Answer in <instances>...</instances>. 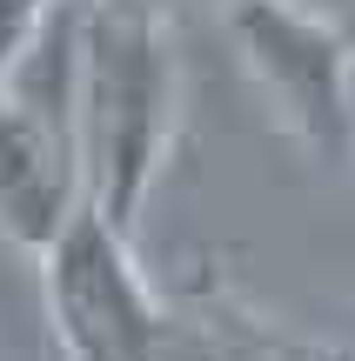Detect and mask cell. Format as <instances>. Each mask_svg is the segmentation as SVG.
Segmentation results:
<instances>
[{"instance_id": "obj_5", "label": "cell", "mask_w": 355, "mask_h": 361, "mask_svg": "<svg viewBox=\"0 0 355 361\" xmlns=\"http://www.w3.org/2000/svg\"><path fill=\"white\" fill-rule=\"evenodd\" d=\"M61 7H67V0H0V80L27 61V47L47 34V20Z\"/></svg>"}, {"instance_id": "obj_1", "label": "cell", "mask_w": 355, "mask_h": 361, "mask_svg": "<svg viewBox=\"0 0 355 361\" xmlns=\"http://www.w3.org/2000/svg\"><path fill=\"white\" fill-rule=\"evenodd\" d=\"M181 121V61L155 0H88L80 13L74 141L88 207L134 234Z\"/></svg>"}, {"instance_id": "obj_7", "label": "cell", "mask_w": 355, "mask_h": 361, "mask_svg": "<svg viewBox=\"0 0 355 361\" xmlns=\"http://www.w3.org/2000/svg\"><path fill=\"white\" fill-rule=\"evenodd\" d=\"M275 361H355V348H342V341H282Z\"/></svg>"}, {"instance_id": "obj_3", "label": "cell", "mask_w": 355, "mask_h": 361, "mask_svg": "<svg viewBox=\"0 0 355 361\" xmlns=\"http://www.w3.org/2000/svg\"><path fill=\"white\" fill-rule=\"evenodd\" d=\"M228 34H235V54L248 67L255 94L268 101L275 128L315 168L349 174L355 168V54L275 0H235Z\"/></svg>"}, {"instance_id": "obj_2", "label": "cell", "mask_w": 355, "mask_h": 361, "mask_svg": "<svg viewBox=\"0 0 355 361\" xmlns=\"http://www.w3.org/2000/svg\"><path fill=\"white\" fill-rule=\"evenodd\" d=\"M40 301L67 361H148L168 308L134 261V234H121L101 207H80L40 255Z\"/></svg>"}, {"instance_id": "obj_6", "label": "cell", "mask_w": 355, "mask_h": 361, "mask_svg": "<svg viewBox=\"0 0 355 361\" xmlns=\"http://www.w3.org/2000/svg\"><path fill=\"white\" fill-rule=\"evenodd\" d=\"M275 7L302 13L308 27H322V34H335L342 47L355 54V0H275Z\"/></svg>"}, {"instance_id": "obj_4", "label": "cell", "mask_w": 355, "mask_h": 361, "mask_svg": "<svg viewBox=\"0 0 355 361\" xmlns=\"http://www.w3.org/2000/svg\"><path fill=\"white\" fill-rule=\"evenodd\" d=\"M282 335H268L262 314H248L222 288H195L161 308V335L148 361H275Z\"/></svg>"}, {"instance_id": "obj_8", "label": "cell", "mask_w": 355, "mask_h": 361, "mask_svg": "<svg viewBox=\"0 0 355 361\" xmlns=\"http://www.w3.org/2000/svg\"><path fill=\"white\" fill-rule=\"evenodd\" d=\"M228 7H235V0H222V13H228Z\"/></svg>"}]
</instances>
